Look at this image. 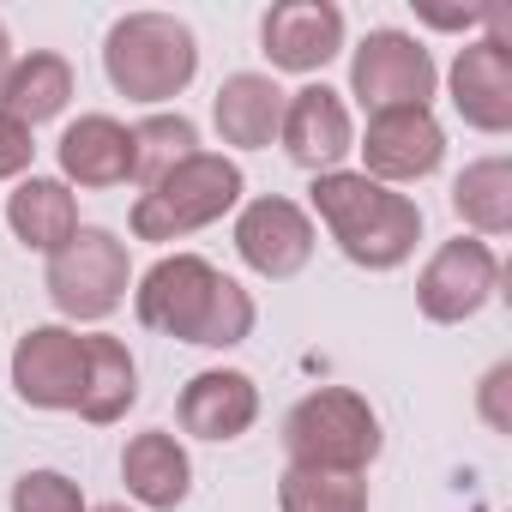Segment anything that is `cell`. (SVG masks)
Listing matches in <instances>:
<instances>
[{"instance_id":"6da1fadb","label":"cell","mask_w":512,"mask_h":512,"mask_svg":"<svg viewBox=\"0 0 512 512\" xmlns=\"http://www.w3.org/2000/svg\"><path fill=\"white\" fill-rule=\"evenodd\" d=\"M133 314L145 332H163L199 350H235L253 338V320H260L253 296L199 253H163L133 290Z\"/></svg>"},{"instance_id":"7a4b0ae2","label":"cell","mask_w":512,"mask_h":512,"mask_svg":"<svg viewBox=\"0 0 512 512\" xmlns=\"http://www.w3.org/2000/svg\"><path fill=\"white\" fill-rule=\"evenodd\" d=\"M308 199H314L320 223L332 229L338 253L362 272H398L422 241V205L410 193H398V187L368 181L362 169L314 175Z\"/></svg>"},{"instance_id":"3957f363","label":"cell","mask_w":512,"mask_h":512,"mask_svg":"<svg viewBox=\"0 0 512 512\" xmlns=\"http://www.w3.org/2000/svg\"><path fill=\"white\" fill-rule=\"evenodd\" d=\"M103 73L133 103H169L199 73V37L175 13H127L103 37Z\"/></svg>"},{"instance_id":"277c9868","label":"cell","mask_w":512,"mask_h":512,"mask_svg":"<svg viewBox=\"0 0 512 512\" xmlns=\"http://www.w3.org/2000/svg\"><path fill=\"white\" fill-rule=\"evenodd\" d=\"M380 446H386L380 416L350 386H320L284 416V452H290V464H308V470H350V476H362L380 458Z\"/></svg>"},{"instance_id":"5b68a950","label":"cell","mask_w":512,"mask_h":512,"mask_svg":"<svg viewBox=\"0 0 512 512\" xmlns=\"http://www.w3.org/2000/svg\"><path fill=\"white\" fill-rule=\"evenodd\" d=\"M247 193V175L235 157H217V151H199L187 157L181 169H169L157 187L139 193L133 205V235L139 241H187L193 229L217 223L223 211H235Z\"/></svg>"},{"instance_id":"8992f818","label":"cell","mask_w":512,"mask_h":512,"mask_svg":"<svg viewBox=\"0 0 512 512\" xmlns=\"http://www.w3.org/2000/svg\"><path fill=\"white\" fill-rule=\"evenodd\" d=\"M127 284H133L127 241L115 229H85V223H79V235L61 253H49V272H43L49 302L67 320H85V326L109 320L127 302Z\"/></svg>"},{"instance_id":"52a82bcc","label":"cell","mask_w":512,"mask_h":512,"mask_svg":"<svg viewBox=\"0 0 512 512\" xmlns=\"http://www.w3.org/2000/svg\"><path fill=\"white\" fill-rule=\"evenodd\" d=\"M440 85V67L434 55L410 37V31H368L362 49L350 55V97L368 109V115H386V109H428Z\"/></svg>"},{"instance_id":"ba28073f","label":"cell","mask_w":512,"mask_h":512,"mask_svg":"<svg viewBox=\"0 0 512 512\" xmlns=\"http://www.w3.org/2000/svg\"><path fill=\"white\" fill-rule=\"evenodd\" d=\"M500 290V260H494V247L476 241V235H458V241H440L434 247V260L422 266L416 278V308L422 320L434 326H464L476 320Z\"/></svg>"},{"instance_id":"9c48e42d","label":"cell","mask_w":512,"mask_h":512,"mask_svg":"<svg viewBox=\"0 0 512 512\" xmlns=\"http://www.w3.org/2000/svg\"><path fill=\"white\" fill-rule=\"evenodd\" d=\"M235 253L247 272H260L272 284H290L308 260H314V217L296 199H247L235 217Z\"/></svg>"},{"instance_id":"30bf717a","label":"cell","mask_w":512,"mask_h":512,"mask_svg":"<svg viewBox=\"0 0 512 512\" xmlns=\"http://www.w3.org/2000/svg\"><path fill=\"white\" fill-rule=\"evenodd\" d=\"M362 151V175L380 181V187H410V181H428L446 157V133L434 121V109H386V115H368V139L356 145Z\"/></svg>"},{"instance_id":"8fae6325","label":"cell","mask_w":512,"mask_h":512,"mask_svg":"<svg viewBox=\"0 0 512 512\" xmlns=\"http://www.w3.org/2000/svg\"><path fill=\"white\" fill-rule=\"evenodd\" d=\"M13 392L31 410H79L85 338L73 326H31L13 350Z\"/></svg>"},{"instance_id":"7c38bea8","label":"cell","mask_w":512,"mask_h":512,"mask_svg":"<svg viewBox=\"0 0 512 512\" xmlns=\"http://www.w3.org/2000/svg\"><path fill=\"white\" fill-rule=\"evenodd\" d=\"M260 49L278 73H320L344 55V13L332 0H278L260 19Z\"/></svg>"},{"instance_id":"4fadbf2b","label":"cell","mask_w":512,"mask_h":512,"mask_svg":"<svg viewBox=\"0 0 512 512\" xmlns=\"http://www.w3.org/2000/svg\"><path fill=\"white\" fill-rule=\"evenodd\" d=\"M278 139H284V157H290L296 169H308V175H332V169L356 151L350 109H344V97H338L332 85H302V91H290Z\"/></svg>"},{"instance_id":"5bb4252c","label":"cell","mask_w":512,"mask_h":512,"mask_svg":"<svg viewBox=\"0 0 512 512\" xmlns=\"http://www.w3.org/2000/svg\"><path fill=\"white\" fill-rule=\"evenodd\" d=\"M452 109L476 133H512V43L506 37H476L458 49L452 73Z\"/></svg>"},{"instance_id":"9a60e30c","label":"cell","mask_w":512,"mask_h":512,"mask_svg":"<svg viewBox=\"0 0 512 512\" xmlns=\"http://www.w3.org/2000/svg\"><path fill=\"white\" fill-rule=\"evenodd\" d=\"M181 434L193 440H241L253 422H260V386H253L241 368H205L181 386Z\"/></svg>"},{"instance_id":"2e32d148","label":"cell","mask_w":512,"mask_h":512,"mask_svg":"<svg viewBox=\"0 0 512 512\" xmlns=\"http://www.w3.org/2000/svg\"><path fill=\"white\" fill-rule=\"evenodd\" d=\"M284 103H290V91L272 73H229L211 97V127L235 151H266L284 127Z\"/></svg>"},{"instance_id":"e0dca14e","label":"cell","mask_w":512,"mask_h":512,"mask_svg":"<svg viewBox=\"0 0 512 512\" xmlns=\"http://www.w3.org/2000/svg\"><path fill=\"white\" fill-rule=\"evenodd\" d=\"M55 157H61L67 187H91V193L121 187V181H133V127H121L115 115H79L61 133Z\"/></svg>"},{"instance_id":"ac0fdd59","label":"cell","mask_w":512,"mask_h":512,"mask_svg":"<svg viewBox=\"0 0 512 512\" xmlns=\"http://www.w3.org/2000/svg\"><path fill=\"white\" fill-rule=\"evenodd\" d=\"M121 482L145 512H175L193 494V458L169 428H145L121 452Z\"/></svg>"},{"instance_id":"d6986e66","label":"cell","mask_w":512,"mask_h":512,"mask_svg":"<svg viewBox=\"0 0 512 512\" xmlns=\"http://www.w3.org/2000/svg\"><path fill=\"white\" fill-rule=\"evenodd\" d=\"M7 229L31 253H61L79 235V199H73V187L55 181V175H25L7 193Z\"/></svg>"},{"instance_id":"ffe728a7","label":"cell","mask_w":512,"mask_h":512,"mask_svg":"<svg viewBox=\"0 0 512 512\" xmlns=\"http://www.w3.org/2000/svg\"><path fill=\"white\" fill-rule=\"evenodd\" d=\"M139 404V362L121 338L109 332H91L85 338V392H79V416L91 428H109L121 422L127 410Z\"/></svg>"},{"instance_id":"44dd1931","label":"cell","mask_w":512,"mask_h":512,"mask_svg":"<svg viewBox=\"0 0 512 512\" xmlns=\"http://www.w3.org/2000/svg\"><path fill=\"white\" fill-rule=\"evenodd\" d=\"M73 103V67L49 49H31L25 61L7 67L0 79V115H13L19 127H43Z\"/></svg>"},{"instance_id":"7402d4cb","label":"cell","mask_w":512,"mask_h":512,"mask_svg":"<svg viewBox=\"0 0 512 512\" xmlns=\"http://www.w3.org/2000/svg\"><path fill=\"white\" fill-rule=\"evenodd\" d=\"M452 211L458 223L488 241V235H506L512 229V163L506 157H476L464 163V175L452 181Z\"/></svg>"},{"instance_id":"603a6c76","label":"cell","mask_w":512,"mask_h":512,"mask_svg":"<svg viewBox=\"0 0 512 512\" xmlns=\"http://www.w3.org/2000/svg\"><path fill=\"white\" fill-rule=\"evenodd\" d=\"M278 512H368V482L350 470L290 464L278 476Z\"/></svg>"},{"instance_id":"cb8c5ba5","label":"cell","mask_w":512,"mask_h":512,"mask_svg":"<svg viewBox=\"0 0 512 512\" xmlns=\"http://www.w3.org/2000/svg\"><path fill=\"white\" fill-rule=\"evenodd\" d=\"M187 157H199V127L187 115H145L133 127V181L139 187H157Z\"/></svg>"},{"instance_id":"d4e9b609","label":"cell","mask_w":512,"mask_h":512,"mask_svg":"<svg viewBox=\"0 0 512 512\" xmlns=\"http://www.w3.org/2000/svg\"><path fill=\"white\" fill-rule=\"evenodd\" d=\"M7 506L13 512H91L85 506V488L73 476H61V470H25L13 482V500Z\"/></svg>"},{"instance_id":"484cf974","label":"cell","mask_w":512,"mask_h":512,"mask_svg":"<svg viewBox=\"0 0 512 512\" xmlns=\"http://www.w3.org/2000/svg\"><path fill=\"white\" fill-rule=\"evenodd\" d=\"M37 145H31V127H19L13 115H0V181H25Z\"/></svg>"},{"instance_id":"4316f807","label":"cell","mask_w":512,"mask_h":512,"mask_svg":"<svg viewBox=\"0 0 512 512\" xmlns=\"http://www.w3.org/2000/svg\"><path fill=\"white\" fill-rule=\"evenodd\" d=\"M506 380H512V368H494V374H488V392H482V404H488V422H494V428H506V410H500V386H506Z\"/></svg>"},{"instance_id":"83f0119b","label":"cell","mask_w":512,"mask_h":512,"mask_svg":"<svg viewBox=\"0 0 512 512\" xmlns=\"http://www.w3.org/2000/svg\"><path fill=\"white\" fill-rule=\"evenodd\" d=\"M7 67H13V37H7V25H0V79H7Z\"/></svg>"},{"instance_id":"f1b7e54d","label":"cell","mask_w":512,"mask_h":512,"mask_svg":"<svg viewBox=\"0 0 512 512\" xmlns=\"http://www.w3.org/2000/svg\"><path fill=\"white\" fill-rule=\"evenodd\" d=\"M91 512H133V506H121V500H109V506H91Z\"/></svg>"}]
</instances>
